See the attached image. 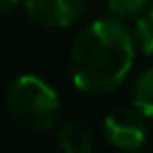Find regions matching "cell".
I'll return each instance as SVG.
<instances>
[{"label":"cell","mask_w":153,"mask_h":153,"mask_svg":"<svg viewBox=\"0 0 153 153\" xmlns=\"http://www.w3.org/2000/svg\"><path fill=\"white\" fill-rule=\"evenodd\" d=\"M134 36L120 19L88 23L71 46V80L86 94H107L126 82L134 65Z\"/></svg>","instance_id":"1"},{"label":"cell","mask_w":153,"mask_h":153,"mask_svg":"<svg viewBox=\"0 0 153 153\" xmlns=\"http://www.w3.org/2000/svg\"><path fill=\"white\" fill-rule=\"evenodd\" d=\"M7 107L21 126L36 132H46L59 117L61 101L51 84L38 76L25 74L9 86Z\"/></svg>","instance_id":"2"},{"label":"cell","mask_w":153,"mask_h":153,"mask_svg":"<svg viewBox=\"0 0 153 153\" xmlns=\"http://www.w3.org/2000/svg\"><path fill=\"white\" fill-rule=\"evenodd\" d=\"M103 134L120 151H136L147 140V122L138 109H113L105 115Z\"/></svg>","instance_id":"3"},{"label":"cell","mask_w":153,"mask_h":153,"mask_svg":"<svg viewBox=\"0 0 153 153\" xmlns=\"http://www.w3.org/2000/svg\"><path fill=\"white\" fill-rule=\"evenodd\" d=\"M25 11L40 25L63 30L80 21L84 0H25Z\"/></svg>","instance_id":"4"},{"label":"cell","mask_w":153,"mask_h":153,"mask_svg":"<svg viewBox=\"0 0 153 153\" xmlns=\"http://www.w3.org/2000/svg\"><path fill=\"white\" fill-rule=\"evenodd\" d=\"M57 140L63 153H92L94 147L90 130L76 120H65L61 124Z\"/></svg>","instance_id":"5"},{"label":"cell","mask_w":153,"mask_h":153,"mask_svg":"<svg viewBox=\"0 0 153 153\" xmlns=\"http://www.w3.org/2000/svg\"><path fill=\"white\" fill-rule=\"evenodd\" d=\"M132 105L145 117H153V65L136 78L132 88Z\"/></svg>","instance_id":"6"},{"label":"cell","mask_w":153,"mask_h":153,"mask_svg":"<svg viewBox=\"0 0 153 153\" xmlns=\"http://www.w3.org/2000/svg\"><path fill=\"white\" fill-rule=\"evenodd\" d=\"M151 4L153 0H107L109 13L113 15V19H120V21L140 17L145 11H149Z\"/></svg>","instance_id":"7"},{"label":"cell","mask_w":153,"mask_h":153,"mask_svg":"<svg viewBox=\"0 0 153 153\" xmlns=\"http://www.w3.org/2000/svg\"><path fill=\"white\" fill-rule=\"evenodd\" d=\"M134 44L149 57H153V9L145 11L140 17H136L134 25Z\"/></svg>","instance_id":"8"},{"label":"cell","mask_w":153,"mask_h":153,"mask_svg":"<svg viewBox=\"0 0 153 153\" xmlns=\"http://www.w3.org/2000/svg\"><path fill=\"white\" fill-rule=\"evenodd\" d=\"M17 2H19V0H0V15L13 11V9L17 7Z\"/></svg>","instance_id":"9"},{"label":"cell","mask_w":153,"mask_h":153,"mask_svg":"<svg viewBox=\"0 0 153 153\" xmlns=\"http://www.w3.org/2000/svg\"><path fill=\"white\" fill-rule=\"evenodd\" d=\"M132 153H134V151H132Z\"/></svg>","instance_id":"10"}]
</instances>
